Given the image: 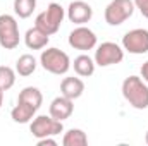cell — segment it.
Segmentation results:
<instances>
[{
  "label": "cell",
  "instance_id": "d4e9b609",
  "mask_svg": "<svg viewBox=\"0 0 148 146\" xmlns=\"http://www.w3.org/2000/svg\"><path fill=\"white\" fill-rule=\"evenodd\" d=\"M145 141H147V145H148V131H147V134H145Z\"/></svg>",
  "mask_w": 148,
  "mask_h": 146
},
{
  "label": "cell",
  "instance_id": "7402d4cb",
  "mask_svg": "<svg viewBox=\"0 0 148 146\" xmlns=\"http://www.w3.org/2000/svg\"><path fill=\"white\" fill-rule=\"evenodd\" d=\"M38 146H57V141L53 139V136L41 138V139H38Z\"/></svg>",
  "mask_w": 148,
  "mask_h": 146
},
{
  "label": "cell",
  "instance_id": "52a82bcc",
  "mask_svg": "<svg viewBox=\"0 0 148 146\" xmlns=\"http://www.w3.org/2000/svg\"><path fill=\"white\" fill-rule=\"evenodd\" d=\"M19 26L14 16L10 14H2L0 16V45L5 50H14L19 45Z\"/></svg>",
  "mask_w": 148,
  "mask_h": 146
},
{
  "label": "cell",
  "instance_id": "2e32d148",
  "mask_svg": "<svg viewBox=\"0 0 148 146\" xmlns=\"http://www.w3.org/2000/svg\"><path fill=\"white\" fill-rule=\"evenodd\" d=\"M36 65H38L36 59L31 53H24L16 62V72L19 74V76H23V77H28V76H31L36 71Z\"/></svg>",
  "mask_w": 148,
  "mask_h": 146
},
{
  "label": "cell",
  "instance_id": "7a4b0ae2",
  "mask_svg": "<svg viewBox=\"0 0 148 146\" xmlns=\"http://www.w3.org/2000/svg\"><path fill=\"white\" fill-rule=\"evenodd\" d=\"M64 17H66L64 7L60 3H57V2H52L43 12H40L36 16L35 26L40 28L43 33H47L48 36H52L60 29V24H62Z\"/></svg>",
  "mask_w": 148,
  "mask_h": 146
},
{
  "label": "cell",
  "instance_id": "5b68a950",
  "mask_svg": "<svg viewBox=\"0 0 148 146\" xmlns=\"http://www.w3.org/2000/svg\"><path fill=\"white\" fill-rule=\"evenodd\" d=\"M95 64L98 67H109L117 65L124 60V48L114 41H103L95 50Z\"/></svg>",
  "mask_w": 148,
  "mask_h": 146
},
{
  "label": "cell",
  "instance_id": "9a60e30c",
  "mask_svg": "<svg viewBox=\"0 0 148 146\" xmlns=\"http://www.w3.org/2000/svg\"><path fill=\"white\" fill-rule=\"evenodd\" d=\"M73 67H74V72L77 74L79 77H90V76H93V72H95L97 64H95V59H91L86 53H81V55H77L74 59Z\"/></svg>",
  "mask_w": 148,
  "mask_h": 146
},
{
  "label": "cell",
  "instance_id": "3957f363",
  "mask_svg": "<svg viewBox=\"0 0 148 146\" xmlns=\"http://www.w3.org/2000/svg\"><path fill=\"white\" fill-rule=\"evenodd\" d=\"M40 64H41V67H43L47 72L55 74V76L66 74L71 69V65H73L69 55H67L66 52L55 48V46L47 48V50L41 52V55H40Z\"/></svg>",
  "mask_w": 148,
  "mask_h": 146
},
{
  "label": "cell",
  "instance_id": "5bb4252c",
  "mask_svg": "<svg viewBox=\"0 0 148 146\" xmlns=\"http://www.w3.org/2000/svg\"><path fill=\"white\" fill-rule=\"evenodd\" d=\"M36 110L33 105L29 103H24V102H17V105L10 110V117L16 124H28L35 119L36 115Z\"/></svg>",
  "mask_w": 148,
  "mask_h": 146
},
{
  "label": "cell",
  "instance_id": "8992f818",
  "mask_svg": "<svg viewBox=\"0 0 148 146\" xmlns=\"http://www.w3.org/2000/svg\"><path fill=\"white\" fill-rule=\"evenodd\" d=\"M29 131L36 139H41L64 132V124L62 120H57L52 115H36L29 124Z\"/></svg>",
  "mask_w": 148,
  "mask_h": 146
},
{
  "label": "cell",
  "instance_id": "6da1fadb",
  "mask_svg": "<svg viewBox=\"0 0 148 146\" xmlns=\"http://www.w3.org/2000/svg\"><path fill=\"white\" fill-rule=\"evenodd\" d=\"M124 100L136 110L148 108V84L141 79V76H129L122 81L121 86Z\"/></svg>",
  "mask_w": 148,
  "mask_h": 146
},
{
  "label": "cell",
  "instance_id": "ffe728a7",
  "mask_svg": "<svg viewBox=\"0 0 148 146\" xmlns=\"http://www.w3.org/2000/svg\"><path fill=\"white\" fill-rule=\"evenodd\" d=\"M16 74L17 72L14 69H10L7 65H0V89H3V91L10 89L16 83Z\"/></svg>",
  "mask_w": 148,
  "mask_h": 146
},
{
  "label": "cell",
  "instance_id": "7c38bea8",
  "mask_svg": "<svg viewBox=\"0 0 148 146\" xmlns=\"http://www.w3.org/2000/svg\"><path fill=\"white\" fill-rule=\"evenodd\" d=\"M84 93V83L83 79L77 76V77H64L62 83H60V95L71 98V100H77L81 98Z\"/></svg>",
  "mask_w": 148,
  "mask_h": 146
},
{
  "label": "cell",
  "instance_id": "44dd1931",
  "mask_svg": "<svg viewBox=\"0 0 148 146\" xmlns=\"http://www.w3.org/2000/svg\"><path fill=\"white\" fill-rule=\"evenodd\" d=\"M133 2H134V7L141 12V16L148 19V0H133Z\"/></svg>",
  "mask_w": 148,
  "mask_h": 146
},
{
  "label": "cell",
  "instance_id": "603a6c76",
  "mask_svg": "<svg viewBox=\"0 0 148 146\" xmlns=\"http://www.w3.org/2000/svg\"><path fill=\"white\" fill-rule=\"evenodd\" d=\"M140 74H141V79H143V81H145V83L148 84V60L145 62V64H143V65H141V69H140Z\"/></svg>",
  "mask_w": 148,
  "mask_h": 146
},
{
  "label": "cell",
  "instance_id": "d6986e66",
  "mask_svg": "<svg viewBox=\"0 0 148 146\" xmlns=\"http://www.w3.org/2000/svg\"><path fill=\"white\" fill-rule=\"evenodd\" d=\"M36 9V0H14V12L21 19H28Z\"/></svg>",
  "mask_w": 148,
  "mask_h": 146
},
{
  "label": "cell",
  "instance_id": "30bf717a",
  "mask_svg": "<svg viewBox=\"0 0 148 146\" xmlns=\"http://www.w3.org/2000/svg\"><path fill=\"white\" fill-rule=\"evenodd\" d=\"M66 16H67V19H69L71 23L77 24V26H83V24H86V23L91 21V17H93V9H91L90 3H86V2H83V0H74V2L69 3Z\"/></svg>",
  "mask_w": 148,
  "mask_h": 146
},
{
  "label": "cell",
  "instance_id": "9c48e42d",
  "mask_svg": "<svg viewBox=\"0 0 148 146\" xmlns=\"http://www.w3.org/2000/svg\"><path fill=\"white\" fill-rule=\"evenodd\" d=\"M69 45L73 46L74 50H81V52H88V50H93L97 46V35L86 28L84 24L83 26H77L74 28L73 31L69 33Z\"/></svg>",
  "mask_w": 148,
  "mask_h": 146
},
{
  "label": "cell",
  "instance_id": "cb8c5ba5",
  "mask_svg": "<svg viewBox=\"0 0 148 146\" xmlns=\"http://www.w3.org/2000/svg\"><path fill=\"white\" fill-rule=\"evenodd\" d=\"M3 89H0V108H2V105H3Z\"/></svg>",
  "mask_w": 148,
  "mask_h": 146
},
{
  "label": "cell",
  "instance_id": "277c9868",
  "mask_svg": "<svg viewBox=\"0 0 148 146\" xmlns=\"http://www.w3.org/2000/svg\"><path fill=\"white\" fill-rule=\"evenodd\" d=\"M134 2L133 0H112L105 7L103 17L109 26H121L134 14Z\"/></svg>",
  "mask_w": 148,
  "mask_h": 146
},
{
  "label": "cell",
  "instance_id": "ba28073f",
  "mask_svg": "<svg viewBox=\"0 0 148 146\" xmlns=\"http://www.w3.org/2000/svg\"><path fill=\"white\" fill-rule=\"evenodd\" d=\"M122 48L133 55H143L148 52V29L136 28L122 36Z\"/></svg>",
  "mask_w": 148,
  "mask_h": 146
},
{
  "label": "cell",
  "instance_id": "4fadbf2b",
  "mask_svg": "<svg viewBox=\"0 0 148 146\" xmlns=\"http://www.w3.org/2000/svg\"><path fill=\"white\" fill-rule=\"evenodd\" d=\"M48 40H50V36L47 33H43L36 26L29 28L26 31V35H24V43H26V46L29 50H43V48H47Z\"/></svg>",
  "mask_w": 148,
  "mask_h": 146
},
{
  "label": "cell",
  "instance_id": "ac0fdd59",
  "mask_svg": "<svg viewBox=\"0 0 148 146\" xmlns=\"http://www.w3.org/2000/svg\"><path fill=\"white\" fill-rule=\"evenodd\" d=\"M88 145V136L83 129H69L64 138H62V146H86Z\"/></svg>",
  "mask_w": 148,
  "mask_h": 146
},
{
  "label": "cell",
  "instance_id": "e0dca14e",
  "mask_svg": "<svg viewBox=\"0 0 148 146\" xmlns=\"http://www.w3.org/2000/svg\"><path fill=\"white\" fill-rule=\"evenodd\" d=\"M17 102H24V103L33 105L35 108H40L41 103H43V95H41V91H40L38 88H35V86H26V88H23V91L19 93Z\"/></svg>",
  "mask_w": 148,
  "mask_h": 146
},
{
  "label": "cell",
  "instance_id": "8fae6325",
  "mask_svg": "<svg viewBox=\"0 0 148 146\" xmlns=\"http://www.w3.org/2000/svg\"><path fill=\"white\" fill-rule=\"evenodd\" d=\"M73 112H74V100L64 96V95L53 98L52 103H50V107H48V113H50L53 119L62 120V122H64L66 119H69V117L73 115Z\"/></svg>",
  "mask_w": 148,
  "mask_h": 146
}]
</instances>
